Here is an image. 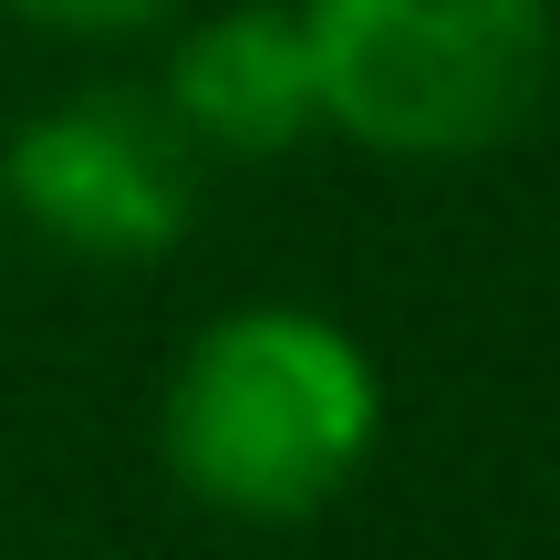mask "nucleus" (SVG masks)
<instances>
[{"label":"nucleus","instance_id":"nucleus-1","mask_svg":"<svg viewBox=\"0 0 560 560\" xmlns=\"http://www.w3.org/2000/svg\"><path fill=\"white\" fill-rule=\"evenodd\" d=\"M384 436V374L332 312L301 301H240L198 322L156 405L166 478L198 509L249 529L312 520L363 478Z\"/></svg>","mask_w":560,"mask_h":560},{"label":"nucleus","instance_id":"nucleus-2","mask_svg":"<svg viewBox=\"0 0 560 560\" xmlns=\"http://www.w3.org/2000/svg\"><path fill=\"white\" fill-rule=\"evenodd\" d=\"M322 125L395 166H467L529 136L560 73L550 0H291Z\"/></svg>","mask_w":560,"mask_h":560},{"label":"nucleus","instance_id":"nucleus-3","mask_svg":"<svg viewBox=\"0 0 560 560\" xmlns=\"http://www.w3.org/2000/svg\"><path fill=\"white\" fill-rule=\"evenodd\" d=\"M0 208L62 260L145 270L198 219V145L166 125L156 94H62L0 145Z\"/></svg>","mask_w":560,"mask_h":560},{"label":"nucleus","instance_id":"nucleus-4","mask_svg":"<svg viewBox=\"0 0 560 560\" xmlns=\"http://www.w3.org/2000/svg\"><path fill=\"white\" fill-rule=\"evenodd\" d=\"M166 125L198 156H291L322 125L312 94V42H301L291 0H229L198 11L166 42V83H156Z\"/></svg>","mask_w":560,"mask_h":560},{"label":"nucleus","instance_id":"nucleus-5","mask_svg":"<svg viewBox=\"0 0 560 560\" xmlns=\"http://www.w3.org/2000/svg\"><path fill=\"white\" fill-rule=\"evenodd\" d=\"M0 11L32 21V32H52V42H125V32L177 21L187 0H0Z\"/></svg>","mask_w":560,"mask_h":560}]
</instances>
